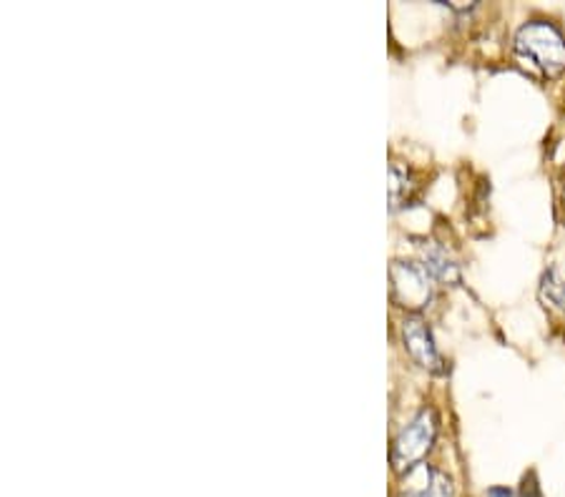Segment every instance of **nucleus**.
Instances as JSON below:
<instances>
[{
  "mask_svg": "<svg viewBox=\"0 0 565 497\" xmlns=\"http://www.w3.org/2000/svg\"><path fill=\"white\" fill-rule=\"evenodd\" d=\"M515 48L531 58L545 76H558L565 68V39L555 25L545 21L525 23L515 35Z\"/></svg>",
  "mask_w": 565,
  "mask_h": 497,
  "instance_id": "obj_1",
  "label": "nucleus"
},
{
  "mask_svg": "<svg viewBox=\"0 0 565 497\" xmlns=\"http://www.w3.org/2000/svg\"><path fill=\"white\" fill-rule=\"evenodd\" d=\"M437 432V420L433 410H423L417 418L399 432L395 445H392V465L395 469H409L417 463H423V457L430 452L433 440Z\"/></svg>",
  "mask_w": 565,
  "mask_h": 497,
  "instance_id": "obj_2",
  "label": "nucleus"
},
{
  "mask_svg": "<svg viewBox=\"0 0 565 497\" xmlns=\"http://www.w3.org/2000/svg\"><path fill=\"white\" fill-rule=\"evenodd\" d=\"M390 274H392V296H395V302L399 306H407V310H423V306L430 302L433 287H430V274H427L425 267L395 261L390 269Z\"/></svg>",
  "mask_w": 565,
  "mask_h": 497,
  "instance_id": "obj_3",
  "label": "nucleus"
},
{
  "mask_svg": "<svg viewBox=\"0 0 565 497\" xmlns=\"http://www.w3.org/2000/svg\"><path fill=\"white\" fill-rule=\"evenodd\" d=\"M405 347L417 365L425 367V369H433V372H440V365L443 359L437 355V347H435V339L430 329H427V324L420 320V316H409L405 322Z\"/></svg>",
  "mask_w": 565,
  "mask_h": 497,
  "instance_id": "obj_4",
  "label": "nucleus"
},
{
  "mask_svg": "<svg viewBox=\"0 0 565 497\" xmlns=\"http://www.w3.org/2000/svg\"><path fill=\"white\" fill-rule=\"evenodd\" d=\"M427 274H430L433 279H437V282H460V271H458V264L448 257V251L435 247V244H430V247H425V264Z\"/></svg>",
  "mask_w": 565,
  "mask_h": 497,
  "instance_id": "obj_5",
  "label": "nucleus"
},
{
  "mask_svg": "<svg viewBox=\"0 0 565 497\" xmlns=\"http://www.w3.org/2000/svg\"><path fill=\"white\" fill-rule=\"evenodd\" d=\"M541 294L543 300L548 302L555 310H561L565 314V282L558 279L555 271H548V274L543 277V284H541Z\"/></svg>",
  "mask_w": 565,
  "mask_h": 497,
  "instance_id": "obj_6",
  "label": "nucleus"
},
{
  "mask_svg": "<svg viewBox=\"0 0 565 497\" xmlns=\"http://www.w3.org/2000/svg\"><path fill=\"white\" fill-rule=\"evenodd\" d=\"M445 480L440 475H435V485L430 487V490H425V493H417V495H407V497H445L443 493H445Z\"/></svg>",
  "mask_w": 565,
  "mask_h": 497,
  "instance_id": "obj_7",
  "label": "nucleus"
},
{
  "mask_svg": "<svg viewBox=\"0 0 565 497\" xmlns=\"http://www.w3.org/2000/svg\"><path fill=\"white\" fill-rule=\"evenodd\" d=\"M488 497H513V493H510L508 487H490Z\"/></svg>",
  "mask_w": 565,
  "mask_h": 497,
  "instance_id": "obj_8",
  "label": "nucleus"
}]
</instances>
